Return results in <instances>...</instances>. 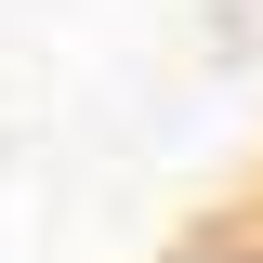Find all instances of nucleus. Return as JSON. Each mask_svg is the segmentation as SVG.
Listing matches in <instances>:
<instances>
[{"label": "nucleus", "instance_id": "f257e3e1", "mask_svg": "<svg viewBox=\"0 0 263 263\" xmlns=\"http://www.w3.org/2000/svg\"><path fill=\"white\" fill-rule=\"evenodd\" d=\"M158 263H263V224H197V237H171Z\"/></svg>", "mask_w": 263, "mask_h": 263}]
</instances>
